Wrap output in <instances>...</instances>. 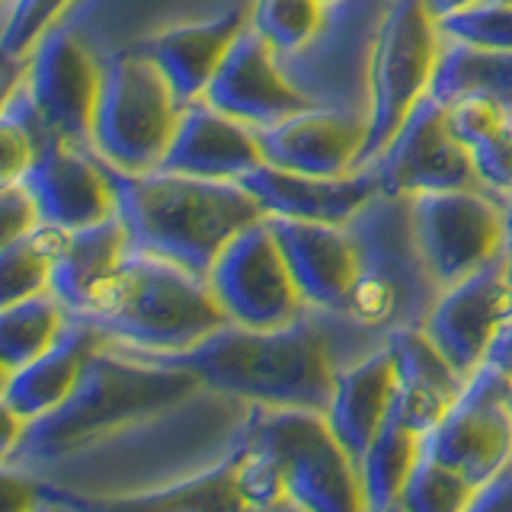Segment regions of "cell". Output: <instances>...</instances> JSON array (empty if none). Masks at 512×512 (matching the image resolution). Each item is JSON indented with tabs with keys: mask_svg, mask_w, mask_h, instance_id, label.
<instances>
[{
	"mask_svg": "<svg viewBox=\"0 0 512 512\" xmlns=\"http://www.w3.org/2000/svg\"><path fill=\"white\" fill-rule=\"evenodd\" d=\"M64 304L52 292H39L0 308V359L4 372L32 362L64 333Z\"/></svg>",
	"mask_w": 512,
	"mask_h": 512,
	"instance_id": "27",
	"label": "cell"
},
{
	"mask_svg": "<svg viewBox=\"0 0 512 512\" xmlns=\"http://www.w3.org/2000/svg\"><path fill=\"white\" fill-rule=\"evenodd\" d=\"M509 378L487 362L468 375L458 400L436 429L423 436V452L452 464L480 487L506 461H512V410L506 404Z\"/></svg>",
	"mask_w": 512,
	"mask_h": 512,
	"instance_id": "10",
	"label": "cell"
},
{
	"mask_svg": "<svg viewBox=\"0 0 512 512\" xmlns=\"http://www.w3.org/2000/svg\"><path fill=\"white\" fill-rule=\"evenodd\" d=\"M20 183L36 199L42 221L64 231H77L116 215V189H112L103 160L80 151V144L48 132L36 160L26 167Z\"/></svg>",
	"mask_w": 512,
	"mask_h": 512,
	"instance_id": "14",
	"label": "cell"
},
{
	"mask_svg": "<svg viewBox=\"0 0 512 512\" xmlns=\"http://www.w3.org/2000/svg\"><path fill=\"white\" fill-rule=\"evenodd\" d=\"M103 64L68 29H48L29 52L26 93L48 132L84 144L93 132Z\"/></svg>",
	"mask_w": 512,
	"mask_h": 512,
	"instance_id": "12",
	"label": "cell"
},
{
	"mask_svg": "<svg viewBox=\"0 0 512 512\" xmlns=\"http://www.w3.org/2000/svg\"><path fill=\"white\" fill-rule=\"evenodd\" d=\"M468 509H512V461L474 490Z\"/></svg>",
	"mask_w": 512,
	"mask_h": 512,
	"instance_id": "37",
	"label": "cell"
},
{
	"mask_svg": "<svg viewBox=\"0 0 512 512\" xmlns=\"http://www.w3.org/2000/svg\"><path fill=\"white\" fill-rule=\"evenodd\" d=\"M39 221H42L39 205L29 196V189L20 180L4 183V192H0V240H4V244L20 240L36 228Z\"/></svg>",
	"mask_w": 512,
	"mask_h": 512,
	"instance_id": "36",
	"label": "cell"
},
{
	"mask_svg": "<svg viewBox=\"0 0 512 512\" xmlns=\"http://www.w3.org/2000/svg\"><path fill=\"white\" fill-rule=\"evenodd\" d=\"M103 167L132 250L164 256L196 276H208L237 231L266 218L260 202L234 180H202L160 167L128 173L106 160Z\"/></svg>",
	"mask_w": 512,
	"mask_h": 512,
	"instance_id": "1",
	"label": "cell"
},
{
	"mask_svg": "<svg viewBox=\"0 0 512 512\" xmlns=\"http://www.w3.org/2000/svg\"><path fill=\"white\" fill-rule=\"evenodd\" d=\"M263 164V151L250 125L237 122L208 100L186 103L160 170L202 176V180H240Z\"/></svg>",
	"mask_w": 512,
	"mask_h": 512,
	"instance_id": "19",
	"label": "cell"
},
{
	"mask_svg": "<svg viewBox=\"0 0 512 512\" xmlns=\"http://www.w3.org/2000/svg\"><path fill=\"white\" fill-rule=\"evenodd\" d=\"M394 397H397V365L388 346L336 375L333 400L324 416L333 436L346 448V455L356 461V468L365 448L378 436V429L388 423V416L394 410Z\"/></svg>",
	"mask_w": 512,
	"mask_h": 512,
	"instance_id": "23",
	"label": "cell"
},
{
	"mask_svg": "<svg viewBox=\"0 0 512 512\" xmlns=\"http://www.w3.org/2000/svg\"><path fill=\"white\" fill-rule=\"evenodd\" d=\"M71 0H13L10 13H7V26H4V52L10 58L32 52L48 29L55 26V20L64 13Z\"/></svg>",
	"mask_w": 512,
	"mask_h": 512,
	"instance_id": "33",
	"label": "cell"
},
{
	"mask_svg": "<svg viewBox=\"0 0 512 512\" xmlns=\"http://www.w3.org/2000/svg\"><path fill=\"white\" fill-rule=\"evenodd\" d=\"M71 231L52 221H39L26 237L10 240L0 253V282H4V304L48 292L55 256L61 253Z\"/></svg>",
	"mask_w": 512,
	"mask_h": 512,
	"instance_id": "28",
	"label": "cell"
},
{
	"mask_svg": "<svg viewBox=\"0 0 512 512\" xmlns=\"http://www.w3.org/2000/svg\"><path fill=\"white\" fill-rule=\"evenodd\" d=\"M253 132L263 160L272 167L311 176H343L359 167L368 122L346 109L308 106Z\"/></svg>",
	"mask_w": 512,
	"mask_h": 512,
	"instance_id": "16",
	"label": "cell"
},
{
	"mask_svg": "<svg viewBox=\"0 0 512 512\" xmlns=\"http://www.w3.org/2000/svg\"><path fill=\"white\" fill-rule=\"evenodd\" d=\"M426 10L432 13V20H445V16H452V13H461V10H468L474 4H480V0H423Z\"/></svg>",
	"mask_w": 512,
	"mask_h": 512,
	"instance_id": "40",
	"label": "cell"
},
{
	"mask_svg": "<svg viewBox=\"0 0 512 512\" xmlns=\"http://www.w3.org/2000/svg\"><path fill=\"white\" fill-rule=\"evenodd\" d=\"M429 96L445 106L487 100L512 112V52L448 42L436 61Z\"/></svg>",
	"mask_w": 512,
	"mask_h": 512,
	"instance_id": "25",
	"label": "cell"
},
{
	"mask_svg": "<svg viewBox=\"0 0 512 512\" xmlns=\"http://www.w3.org/2000/svg\"><path fill=\"white\" fill-rule=\"evenodd\" d=\"M199 388L202 381L183 365L164 359L135 362L96 349L80 372L74 391L55 410L26 423L13 455L32 461L64 458L128 423L148 420V416L183 404Z\"/></svg>",
	"mask_w": 512,
	"mask_h": 512,
	"instance_id": "3",
	"label": "cell"
},
{
	"mask_svg": "<svg viewBox=\"0 0 512 512\" xmlns=\"http://www.w3.org/2000/svg\"><path fill=\"white\" fill-rule=\"evenodd\" d=\"M320 0H256L250 13V26L272 45L276 55L298 52L314 39L324 20Z\"/></svg>",
	"mask_w": 512,
	"mask_h": 512,
	"instance_id": "31",
	"label": "cell"
},
{
	"mask_svg": "<svg viewBox=\"0 0 512 512\" xmlns=\"http://www.w3.org/2000/svg\"><path fill=\"white\" fill-rule=\"evenodd\" d=\"M474 490L477 487L461 471H455L452 464L423 452L420 461L413 464L404 493H400V509H413V512L468 509Z\"/></svg>",
	"mask_w": 512,
	"mask_h": 512,
	"instance_id": "30",
	"label": "cell"
},
{
	"mask_svg": "<svg viewBox=\"0 0 512 512\" xmlns=\"http://www.w3.org/2000/svg\"><path fill=\"white\" fill-rule=\"evenodd\" d=\"M503 266H506V279L512 288V208L506 212V244H503Z\"/></svg>",
	"mask_w": 512,
	"mask_h": 512,
	"instance_id": "41",
	"label": "cell"
},
{
	"mask_svg": "<svg viewBox=\"0 0 512 512\" xmlns=\"http://www.w3.org/2000/svg\"><path fill=\"white\" fill-rule=\"evenodd\" d=\"M180 100L144 48H122L103 61L90 144L106 164L144 173L157 170L180 125Z\"/></svg>",
	"mask_w": 512,
	"mask_h": 512,
	"instance_id": "5",
	"label": "cell"
},
{
	"mask_svg": "<svg viewBox=\"0 0 512 512\" xmlns=\"http://www.w3.org/2000/svg\"><path fill=\"white\" fill-rule=\"evenodd\" d=\"M320 4H340V0H320Z\"/></svg>",
	"mask_w": 512,
	"mask_h": 512,
	"instance_id": "43",
	"label": "cell"
},
{
	"mask_svg": "<svg viewBox=\"0 0 512 512\" xmlns=\"http://www.w3.org/2000/svg\"><path fill=\"white\" fill-rule=\"evenodd\" d=\"M36 493H39V484H32V480L23 474L4 471V477H0V509L4 512L32 506L36 503Z\"/></svg>",
	"mask_w": 512,
	"mask_h": 512,
	"instance_id": "38",
	"label": "cell"
},
{
	"mask_svg": "<svg viewBox=\"0 0 512 512\" xmlns=\"http://www.w3.org/2000/svg\"><path fill=\"white\" fill-rule=\"evenodd\" d=\"M375 173L384 196L410 199L420 192L474 189V183H480L471 151L448 128V106L429 93L381 151Z\"/></svg>",
	"mask_w": 512,
	"mask_h": 512,
	"instance_id": "11",
	"label": "cell"
},
{
	"mask_svg": "<svg viewBox=\"0 0 512 512\" xmlns=\"http://www.w3.org/2000/svg\"><path fill=\"white\" fill-rule=\"evenodd\" d=\"M420 455L423 436H416L391 413L388 423L378 429V436L359 458L365 509H400V493H404L407 477Z\"/></svg>",
	"mask_w": 512,
	"mask_h": 512,
	"instance_id": "26",
	"label": "cell"
},
{
	"mask_svg": "<svg viewBox=\"0 0 512 512\" xmlns=\"http://www.w3.org/2000/svg\"><path fill=\"white\" fill-rule=\"evenodd\" d=\"M240 442L260 448L279 468L285 500L301 509L352 512L365 506L356 461L333 436L324 413L256 407Z\"/></svg>",
	"mask_w": 512,
	"mask_h": 512,
	"instance_id": "6",
	"label": "cell"
},
{
	"mask_svg": "<svg viewBox=\"0 0 512 512\" xmlns=\"http://www.w3.org/2000/svg\"><path fill=\"white\" fill-rule=\"evenodd\" d=\"M506 404H509V410H512V381H509V391H506Z\"/></svg>",
	"mask_w": 512,
	"mask_h": 512,
	"instance_id": "42",
	"label": "cell"
},
{
	"mask_svg": "<svg viewBox=\"0 0 512 512\" xmlns=\"http://www.w3.org/2000/svg\"><path fill=\"white\" fill-rule=\"evenodd\" d=\"M103 343V333L87 320L68 324L58 340L42 356L7 372L4 381V407L16 410L26 420H39L48 410H55L64 397L74 391V384L84 372V365Z\"/></svg>",
	"mask_w": 512,
	"mask_h": 512,
	"instance_id": "24",
	"label": "cell"
},
{
	"mask_svg": "<svg viewBox=\"0 0 512 512\" xmlns=\"http://www.w3.org/2000/svg\"><path fill=\"white\" fill-rule=\"evenodd\" d=\"M388 349L397 365V397L391 413L416 436H426L458 400L468 378L455 372V365L442 356L426 330H397Z\"/></svg>",
	"mask_w": 512,
	"mask_h": 512,
	"instance_id": "21",
	"label": "cell"
},
{
	"mask_svg": "<svg viewBox=\"0 0 512 512\" xmlns=\"http://www.w3.org/2000/svg\"><path fill=\"white\" fill-rule=\"evenodd\" d=\"M247 23L250 20L244 7H234L215 16V20L186 23V26H173L167 32H160V36H154L144 45V52H148L157 68L164 71L180 106H186L205 96L224 55L231 52L234 39L247 29Z\"/></svg>",
	"mask_w": 512,
	"mask_h": 512,
	"instance_id": "22",
	"label": "cell"
},
{
	"mask_svg": "<svg viewBox=\"0 0 512 512\" xmlns=\"http://www.w3.org/2000/svg\"><path fill=\"white\" fill-rule=\"evenodd\" d=\"M160 359L189 368L205 388L244 397L256 407L317 413H327L340 375L327 340L301 320L269 330L224 324L196 346Z\"/></svg>",
	"mask_w": 512,
	"mask_h": 512,
	"instance_id": "2",
	"label": "cell"
},
{
	"mask_svg": "<svg viewBox=\"0 0 512 512\" xmlns=\"http://www.w3.org/2000/svg\"><path fill=\"white\" fill-rule=\"evenodd\" d=\"M506 4H512V0H506Z\"/></svg>",
	"mask_w": 512,
	"mask_h": 512,
	"instance_id": "44",
	"label": "cell"
},
{
	"mask_svg": "<svg viewBox=\"0 0 512 512\" xmlns=\"http://www.w3.org/2000/svg\"><path fill=\"white\" fill-rule=\"evenodd\" d=\"M512 317V288L506 279L503 253L468 279L445 288V295L426 320V336L455 365L461 378L474 375L487 362L490 343Z\"/></svg>",
	"mask_w": 512,
	"mask_h": 512,
	"instance_id": "13",
	"label": "cell"
},
{
	"mask_svg": "<svg viewBox=\"0 0 512 512\" xmlns=\"http://www.w3.org/2000/svg\"><path fill=\"white\" fill-rule=\"evenodd\" d=\"M439 36V23L432 20L423 0H391L368 64V135L359 167L381 157L413 106L429 93L442 55Z\"/></svg>",
	"mask_w": 512,
	"mask_h": 512,
	"instance_id": "7",
	"label": "cell"
},
{
	"mask_svg": "<svg viewBox=\"0 0 512 512\" xmlns=\"http://www.w3.org/2000/svg\"><path fill=\"white\" fill-rule=\"evenodd\" d=\"M231 324L269 330L298 320L304 304L269 218L237 231L205 276Z\"/></svg>",
	"mask_w": 512,
	"mask_h": 512,
	"instance_id": "8",
	"label": "cell"
},
{
	"mask_svg": "<svg viewBox=\"0 0 512 512\" xmlns=\"http://www.w3.org/2000/svg\"><path fill=\"white\" fill-rule=\"evenodd\" d=\"M471 160L480 183L496 192H512V122L506 119L496 132L474 144Z\"/></svg>",
	"mask_w": 512,
	"mask_h": 512,
	"instance_id": "34",
	"label": "cell"
},
{
	"mask_svg": "<svg viewBox=\"0 0 512 512\" xmlns=\"http://www.w3.org/2000/svg\"><path fill=\"white\" fill-rule=\"evenodd\" d=\"M416 247L429 276L455 285L503 253L506 215L474 189H436L410 199Z\"/></svg>",
	"mask_w": 512,
	"mask_h": 512,
	"instance_id": "9",
	"label": "cell"
},
{
	"mask_svg": "<svg viewBox=\"0 0 512 512\" xmlns=\"http://www.w3.org/2000/svg\"><path fill=\"white\" fill-rule=\"evenodd\" d=\"M84 320L103 336L157 356L183 352L231 324L205 276L144 250H128L100 308Z\"/></svg>",
	"mask_w": 512,
	"mask_h": 512,
	"instance_id": "4",
	"label": "cell"
},
{
	"mask_svg": "<svg viewBox=\"0 0 512 512\" xmlns=\"http://www.w3.org/2000/svg\"><path fill=\"white\" fill-rule=\"evenodd\" d=\"M487 365L496 368V372H500L503 378L512 381V317L500 327V333H496V340L490 343Z\"/></svg>",
	"mask_w": 512,
	"mask_h": 512,
	"instance_id": "39",
	"label": "cell"
},
{
	"mask_svg": "<svg viewBox=\"0 0 512 512\" xmlns=\"http://www.w3.org/2000/svg\"><path fill=\"white\" fill-rule=\"evenodd\" d=\"M269 224L304 304L327 311L346 308L362 279V266L340 224L295 218H269Z\"/></svg>",
	"mask_w": 512,
	"mask_h": 512,
	"instance_id": "18",
	"label": "cell"
},
{
	"mask_svg": "<svg viewBox=\"0 0 512 512\" xmlns=\"http://www.w3.org/2000/svg\"><path fill=\"white\" fill-rule=\"evenodd\" d=\"M202 100H208L215 109L228 112V116L250 128L282 122L311 106L308 96L288 84V77L276 64L272 45L250 23L234 39L231 52L224 55L221 68L212 84H208Z\"/></svg>",
	"mask_w": 512,
	"mask_h": 512,
	"instance_id": "15",
	"label": "cell"
},
{
	"mask_svg": "<svg viewBox=\"0 0 512 512\" xmlns=\"http://www.w3.org/2000/svg\"><path fill=\"white\" fill-rule=\"evenodd\" d=\"M506 119H509V112L487 100H464V103L448 106V128H452V135L468 151L474 144L484 141L490 132H496Z\"/></svg>",
	"mask_w": 512,
	"mask_h": 512,
	"instance_id": "35",
	"label": "cell"
},
{
	"mask_svg": "<svg viewBox=\"0 0 512 512\" xmlns=\"http://www.w3.org/2000/svg\"><path fill=\"white\" fill-rule=\"evenodd\" d=\"M128 250L132 244L119 215L71 231L55 256L48 292L64 304V311L77 314L80 320L90 317L106 298L109 285L116 282Z\"/></svg>",
	"mask_w": 512,
	"mask_h": 512,
	"instance_id": "20",
	"label": "cell"
},
{
	"mask_svg": "<svg viewBox=\"0 0 512 512\" xmlns=\"http://www.w3.org/2000/svg\"><path fill=\"white\" fill-rule=\"evenodd\" d=\"M260 202L266 218H295V221H324L346 224L352 215L372 202L381 183L372 170H352L343 176H311L263 164L237 180Z\"/></svg>",
	"mask_w": 512,
	"mask_h": 512,
	"instance_id": "17",
	"label": "cell"
},
{
	"mask_svg": "<svg viewBox=\"0 0 512 512\" xmlns=\"http://www.w3.org/2000/svg\"><path fill=\"white\" fill-rule=\"evenodd\" d=\"M100 506H141V509H247L244 496L237 490V468L234 455L224 458L218 468L205 474H192L176 484L157 487L148 493L122 496V500H103Z\"/></svg>",
	"mask_w": 512,
	"mask_h": 512,
	"instance_id": "29",
	"label": "cell"
},
{
	"mask_svg": "<svg viewBox=\"0 0 512 512\" xmlns=\"http://www.w3.org/2000/svg\"><path fill=\"white\" fill-rule=\"evenodd\" d=\"M439 32L448 42L512 52V4L506 0H480V4L439 20Z\"/></svg>",
	"mask_w": 512,
	"mask_h": 512,
	"instance_id": "32",
	"label": "cell"
}]
</instances>
